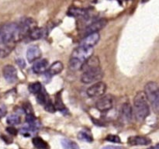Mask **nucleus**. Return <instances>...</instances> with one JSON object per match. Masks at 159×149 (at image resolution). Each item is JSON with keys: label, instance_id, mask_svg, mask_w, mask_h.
Returning <instances> with one entry per match:
<instances>
[{"label": "nucleus", "instance_id": "1", "mask_svg": "<svg viewBox=\"0 0 159 149\" xmlns=\"http://www.w3.org/2000/svg\"><path fill=\"white\" fill-rule=\"evenodd\" d=\"M0 34L3 43L12 48L23 37L19 24L13 23L5 24L2 26L0 28Z\"/></svg>", "mask_w": 159, "mask_h": 149}, {"label": "nucleus", "instance_id": "2", "mask_svg": "<svg viewBox=\"0 0 159 149\" xmlns=\"http://www.w3.org/2000/svg\"><path fill=\"white\" fill-rule=\"evenodd\" d=\"M134 113L139 121L145 120L150 114L148 100L144 92H138L134 98Z\"/></svg>", "mask_w": 159, "mask_h": 149}, {"label": "nucleus", "instance_id": "3", "mask_svg": "<svg viewBox=\"0 0 159 149\" xmlns=\"http://www.w3.org/2000/svg\"><path fill=\"white\" fill-rule=\"evenodd\" d=\"M147 99L156 113H159V85L155 82H149L144 86Z\"/></svg>", "mask_w": 159, "mask_h": 149}, {"label": "nucleus", "instance_id": "4", "mask_svg": "<svg viewBox=\"0 0 159 149\" xmlns=\"http://www.w3.org/2000/svg\"><path fill=\"white\" fill-rule=\"evenodd\" d=\"M82 71L83 73L81 76V82L84 84L95 83L100 81L103 77V72L99 65L87 68Z\"/></svg>", "mask_w": 159, "mask_h": 149}, {"label": "nucleus", "instance_id": "5", "mask_svg": "<svg viewBox=\"0 0 159 149\" xmlns=\"http://www.w3.org/2000/svg\"><path fill=\"white\" fill-rule=\"evenodd\" d=\"M93 47L80 45V46L78 47L77 48H75V49L73 51L71 57L78 59V60L81 61L84 63V62L86 61L89 58H90V57L93 56Z\"/></svg>", "mask_w": 159, "mask_h": 149}, {"label": "nucleus", "instance_id": "6", "mask_svg": "<svg viewBox=\"0 0 159 149\" xmlns=\"http://www.w3.org/2000/svg\"><path fill=\"white\" fill-rule=\"evenodd\" d=\"M106 91H107V84L99 81L89 87L87 89V95L90 98H97L103 96Z\"/></svg>", "mask_w": 159, "mask_h": 149}, {"label": "nucleus", "instance_id": "7", "mask_svg": "<svg viewBox=\"0 0 159 149\" xmlns=\"http://www.w3.org/2000/svg\"><path fill=\"white\" fill-rule=\"evenodd\" d=\"M37 100L40 105L44 107V109L48 112H50V113H54L55 112L56 109L54 107V104H53L51 98H50V96H48L47 92L43 88L40 93H39L37 95Z\"/></svg>", "mask_w": 159, "mask_h": 149}, {"label": "nucleus", "instance_id": "8", "mask_svg": "<svg viewBox=\"0 0 159 149\" xmlns=\"http://www.w3.org/2000/svg\"><path fill=\"white\" fill-rule=\"evenodd\" d=\"M113 106V98L111 95H107L101 97L96 102V107L99 111L107 112L112 109Z\"/></svg>", "mask_w": 159, "mask_h": 149}, {"label": "nucleus", "instance_id": "9", "mask_svg": "<svg viewBox=\"0 0 159 149\" xmlns=\"http://www.w3.org/2000/svg\"><path fill=\"white\" fill-rule=\"evenodd\" d=\"M2 74L5 79L9 83H14L17 80V71L15 67L11 65H7L3 68Z\"/></svg>", "mask_w": 159, "mask_h": 149}, {"label": "nucleus", "instance_id": "10", "mask_svg": "<svg viewBox=\"0 0 159 149\" xmlns=\"http://www.w3.org/2000/svg\"><path fill=\"white\" fill-rule=\"evenodd\" d=\"M41 54L42 53L40 47L38 46H36V45H33L27 49L26 58L30 63H32V62H35L36 61L38 60L41 57Z\"/></svg>", "mask_w": 159, "mask_h": 149}, {"label": "nucleus", "instance_id": "11", "mask_svg": "<svg viewBox=\"0 0 159 149\" xmlns=\"http://www.w3.org/2000/svg\"><path fill=\"white\" fill-rule=\"evenodd\" d=\"M107 24V20L105 19H101L99 20L93 22L85 29V34H93V33H98V31L101 30L102 28L105 27Z\"/></svg>", "mask_w": 159, "mask_h": 149}, {"label": "nucleus", "instance_id": "12", "mask_svg": "<svg viewBox=\"0 0 159 149\" xmlns=\"http://www.w3.org/2000/svg\"><path fill=\"white\" fill-rule=\"evenodd\" d=\"M99 39H100V35H99V33H93V34H88L83 39V40L81 43V45L93 47V46H95L99 42Z\"/></svg>", "mask_w": 159, "mask_h": 149}, {"label": "nucleus", "instance_id": "13", "mask_svg": "<svg viewBox=\"0 0 159 149\" xmlns=\"http://www.w3.org/2000/svg\"><path fill=\"white\" fill-rule=\"evenodd\" d=\"M127 142L130 145H148L152 143V140L147 137L132 136L127 139Z\"/></svg>", "mask_w": 159, "mask_h": 149}, {"label": "nucleus", "instance_id": "14", "mask_svg": "<svg viewBox=\"0 0 159 149\" xmlns=\"http://www.w3.org/2000/svg\"><path fill=\"white\" fill-rule=\"evenodd\" d=\"M32 69L35 74H43L48 69V61L46 59L36 61L33 65Z\"/></svg>", "mask_w": 159, "mask_h": 149}, {"label": "nucleus", "instance_id": "15", "mask_svg": "<svg viewBox=\"0 0 159 149\" xmlns=\"http://www.w3.org/2000/svg\"><path fill=\"white\" fill-rule=\"evenodd\" d=\"M63 68H64L63 64H62L61 61H55L53 64H51V66L48 68V74H50L51 76L56 75V74L61 72Z\"/></svg>", "mask_w": 159, "mask_h": 149}, {"label": "nucleus", "instance_id": "16", "mask_svg": "<svg viewBox=\"0 0 159 149\" xmlns=\"http://www.w3.org/2000/svg\"><path fill=\"white\" fill-rule=\"evenodd\" d=\"M32 142L37 149H50L49 144L40 137H34Z\"/></svg>", "mask_w": 159, "mask_h": 149}, {"label": "nucleus", "instance_id": "17", "mask_svg": "<svg viewBox=\"0 0 159 149\" xmlns=\"http://www.w3.org/2000/svg\"><path fill=\"white\" fill-rule=\"evenodd\" d=\"M68 15L75 17H87L88 16V12L84 9H80V8H71L68 11Z\"/></svg>", "mask_w": 159, "mask_h": 149}, {"label": "nucleus", "instance_id": "18", "mask_svg": "<svg viewBox=\"0 0 159 149\" xmlns=\"http://www.w3.org/2000/svg\"><path fill=\"white\" fill-rule=\"evenodd\" d=\"M43 34H44V30H43V28L36 27L35 29H34L32 31L30 32L27 37L30 40H39V39L42 38L43 37Z\"/></svg>", "mask_w": 159, "mask_h": 149}, {"label": "nucleus", "instance_id": "19", "mask_svg": "<svg viewBox=\"0 0 159 149\" xmlns=\"http://www.w3.org/2000/svg\"><path fill=\"white\" fill-rule=\"evenodd\" d=\"M54 107H55L56 110H58V111H61V112L67 111V109L66 107H65V104H64L63 101H62L61 95L60 93H57L55 96Z\"/></svg>", "mask_w": 159, "mask_h": 149}, {"label": "nucleus", "instance_id": "20", "mask_svg": "<svg viewBox=\"0 0 159 149\" xmlns=\"http://www.w3.org/2000/svg\"><path fill=\"white\" fill-rule=\"evenodd\" d=\"M122 113L123 116L125 117V119L128 120H131L133 111H132L131 106H130V104L129 103V102H125V103L123 105Z\"/></svg>", "mask_w": 159, "mask_h": 149}, {"label": "nucleus", "instance_id": "21", "mask_svg": "<svg viewBox=\"0 0 159 149\" xmlns=\"http://www.w3.org/2000/svg\"><path fill=\"white\" fill-rule=\"evenodd\" d=\"M61 143V145L64 149H80L79 146L71 140L62 139Z\"/></svg>", "mask_w": 159, "mask_h": 149}, {"label": "nucleus", "instance_id": "22", "mask_svg": "<svg viewBox=\"0 0 159 149\" xmlns=\"http://www.w3.org/2000/svg\"><path fill=\"white\" fill-rule=\"evenodd\" d=\"M28 89L30 92L31 93L34 95H37L39 93L42 91L43 89V87H42V85L39 82H33V83L30 84L29 86H28Z\"/></svg>", "mask_w": 159, "mask_h": 149}, {"label": "nucleus", "instance_id": "23", "mask_svg": "<svg viewBox=\"0 0 159 149\" xmlns=\"http://www.w3.org/2000/svg\"><path fill=\"white\" fill-rule=\"evenodd\" d=\"M78 138L81 141H85V142L90 143L93 141V138L91 133L87 131H84V130L79 132V134H78Z\"/></svg>", "mask_w": 159, "mask_h": 149}, {"label": "nucleus", "instance_id": "24", "mask_svg": "<svg viewBox=\"0 0 159 149\" xmlns=\"http://www.w3.org/2000/svg\"><path fill=\"white\" fill-rule=\"evenodd\" d=\"M83 64H84L83 62H82L81 61H79V60H78V59L73 58V57H71V58H70L69 66L72 70L82 69Z\"/></svg>", "mask_w": 159, "mask_h": 149}, {"label": "nucleus", "instance_id": "25", "mask_svg": "<svg viewBox=\"0 0 159 149\" xmlns=\"http://www.w3.org/2000/svg\"><path fill=\"white\" fill-rule=\"evenodd\" d=\"M21 121L20 120V117L18 116V115H16V114H12L10 115L9 116H8V118L6 119V122H7L8 124L9 125H17L19 124Z\"/></svg>", "mask_w": 159, "mask_h": 149}, {"label": "nucleus", "instance_id": "26", "mask_svg": "<svg viewBox=\"0 0 159 149\" xmlns=\"http://www.w3.org/2000/svg\"><path fill=\"white\" fill-rule=\"evenodd\" d=\"M106 141H110V142H113V143H120L121 140L118 135L109 134L107 135V138H106Z\"/></svg>", "mask_w": 159, "mask_h": 149}, {"label": "nucleus", "instance_id": "27", "mask_svg": "<svg viewBox=\"0 0 159 149\" xmlns=\"http://www.w3.org/2000/svg\"><path fill=\"white\" fill-rule=\"evenodd\" d=\"M23 109H24V111L26 112V114H32V112H33V110H32V107H31V105L30 104L27 103V104H25L24 106H23Z\"/></svg>", "mask_w": 159, "mask_h": 149}, {"label": "nucleus", "instance_id": "28", "mask_svg": "<svg viewBox=\"0 0 159 149\" xmlns=\"http://www.w3.org/2000/svg\"><path fill=\"white\" fill-rule=\"evenodd\" d=\"M6 130H7L8 133L11 135H16L17 134V130L13 127H9L6 128Z\"/></svg>", "mask_w": 159, "mask_h": 149}, {"label": "nucleus", "instance_id": "29", "mask_svg": "<svg viewBox=\"0 0 159 149\" xmlns=\"http://www.w3.org/2000/svg\"><path fill=\"white\" fill-rule=\"evenodd\" d=\"M6 113V108L5 107V106L0 105V118H2V116H4Z\"/></svg>", "mask_w": 159, "mask_h": 149}, {"label": "nucleus", "instance_id": "30", "mask_svg": "<svg viewBox=\"0 0 159 149\" xmlns=\"http://www.w3.org/2000/svg\"><path fill=\"white\" fill-rule=\"evenodd\" d=\"M102 149H124L123 147L120 146H113V145H107L102 147Z\"/></svg>", "mask_w": 159, "mask_h": 149}, {"label": "nucleus", "instance_id": "31", "mask_svg": "<svg viewBox=\"0 0 159 149\" xmlns=\"http://www.w3.org/2000/svg\"><path fill=\"white\" fill-rule=\"evenodd\" d=\"M16 62L17 65H18L21 68H25V66H26V63H25L24 60H23V59H18V60L16 61Z\"/></svg>", "mask_w": 159, "mask_h": 149}, {"label": "nucleus", "instance_id": "32", "mask_svg": "<svg viewBox=\"0 0 159 149\" xmlns=\"http://www.w3.org/2000/svg\"><path fill=\"white\" fill-rule=\"evenodd\" d=\"M2 139L4 140V141H6V142L7 143V144H10V143L12 141V138H10V139H9V138H8L7 136H4V135H3V136H2Z\"/></svg>", "mask_w": 159, "mask_h": 149}, {"label": "nucleus", "instance_id": "33", "mask_svg": "<svg viewBox=\"0 0 159 149\" xmlns=\"http://www.w3.org/2000/svg\"><path fill=\"white\" fill-rule=\"evenodd\" d=\"M148 149H156V147H150V148H148Z\"/></svg>", "mask_w": 159, "mask_h": 149}, {"label": "nucleus", "instance_id": "34", "mask_svg": "<svg viewBox=\"0 0 159 149\" xmlns=\"http://www.w3.org/2000/svg\"><path fill=\"white\" fill-rule=\"evenodd\" d=\"M142 1L144 2H147V1H148V0H142Z\"/></svg>", "mask_w": 159, "mask_h": 149}]
</instances>
